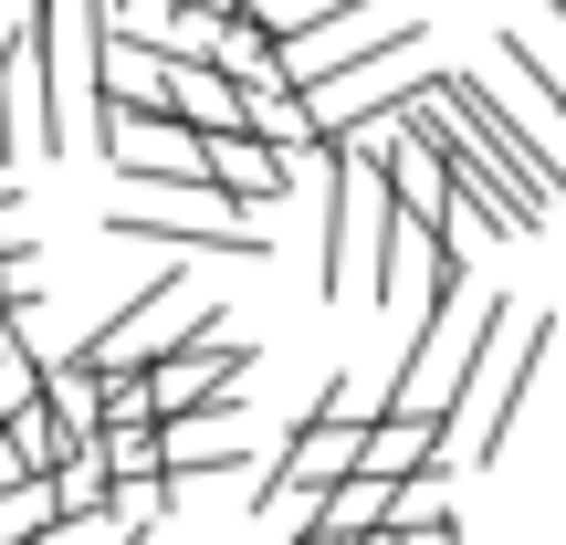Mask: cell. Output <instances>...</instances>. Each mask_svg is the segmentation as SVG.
I'll return each instance as SVG.
<instances>
[{
	"label": "cell",
	"mask_w": 566,
	"mask_h": 545,
	"mask_svg": "<svg viewBox=\"0 0 566 545\" xmlns=\"http://www.w3.org/2000/svg\"><path fill=\"white\" fill-rule=\"evenodd\" d=\"M556 346V315H525V325H493L483 336V357H472V399H451V462H504V441H514V409H525V388H535V357Z\"/></svg>",
	"instance_id": "1"
},
{
	"label": "cell",
	"mask_w": 566,
	"mask_h": 545,
	"mask_svg": "<svg viewBox=\"0 0 566 545\" xmlns=\"http://www.w3.org/2000/svg\"><path fill=\"white\" fill-rule=\"evenodd\" d=\"M105 231L116 242H147V252H189V263H263V231L210 179H179V200H116Z\"/></svg>",
	"instance_id": "2"
},
{
	"label": "cell",
	"mask_w": 566,
	"mask_h": 545,
	"mask_svg": "<svg viewBox=\"0 0 566 545\" xmlns=\"http://www.w3.org/2000/svg\"><path fill=\"white\" fill-rule=\"evenodd\" d=\"M168 430V493H189V483H221V472H252L263 462V430L242 420V399H210V409H179V420H158Z\"/></svg>",
	"instance_id": "3"
},
{
	"label": "cell",
	"mask_w": 566,
	"mask_h": 545,
	"mask_svg": "<svg viewBox=\"0 0 566 545\" xmlns=\"http://www.w3.org/2000/svg\"><path fill=\"white\" fill-rule=\"evenodd\" d=\"M315 158H294V147H273V137H252V126H231V137H210V189H221L231 210H273V200H294V179Z\"/></svg>",
	"instance_id": "4"
},
{
	"label": "cell",
	"mask_w": 566,
	"mask_h": 545,
	"mask_svg": "<svg viewBox=\"0 0 566 545\" xmlns=\"http://www.w3.org/2000/svg\"><path fill=\"white\" fill-rule=\"evenodd\" d=\"M388 504H399L388 472H346L294 514V545H367V535H388Z\"/></svg>",
	"instance_id": "5"
},
{
	"label": "cell",
	"mask_w": 566,
	"mask_h": 545,
	"mask_svg": "<svg viewBox=\"0 0 566 545\" xmlns=\"http://www.w3.org/2000/svg\"><path fill=\"white\" fill-rule=\"evenodd\" d=\"M158 105H168L179 126H200V137H231V126H252L242 84H231L210 53H168V63H158Z\"/></svg>",
	"instance_id": "6"
},
{
	"label": "cell",
	"mask_w": 566,
	"mask_h": 545,
	"mask_svg": "<svg viewBox=\"0 0 566 545\" xmlns=\"http://www.w3.org/2000/svg\"><path fill=\"white\" fill-rule=\"evenodd\" d=\"M42 399H53V420L74 430V441H95L105 430V367L95 357H53L42 367Z\"/></svg>",
	"instance_id": "7"
},
{
	"label": "cell",
	"mask_w": 566,
	"mask_h": 545,
	"mask_svg": "<svg viewBox=\"0 0 566 545\" xmlns=\"http://www.w3.org/2000/svg\"><path fill=\"white\" fill-rule=\"evenodd\" d=\"M95 451H105L116 483H168V430H158V420H105Z\"/></svg>",
	"instance_id": "8"
},
{
	"label": "cell",
	"mask_w": 566,
	"mask_h": 545,
	"mask_svg": "<svg viewBox=\"0 0 566 545\" xmlns=\"http://www.w3.org/2000/svg\"><path fill=\"white\" fill-rule=\"evenodd\" d=\"M11 441H21V462H32V472H63V462H74V430H63L53 420V399H32V409H11Z\"/></svg>",
	"instance_id": "9"
},
{
	"label": "cell",
	"mask_w": 566,
	"mask_h": 545,
	"mask_svg": "<svg viewBox=\"0 0 566 545\" xmlns=\"http://www.w3.org/2000/svg\"><path fill=\"white\" fill-rule=\"evenodd\" d=\"M63 514V493H53V472H32V483H11L0 493V545H32L42 525Z\"/></svg>",
	"instance_id": "10"
},
{
	"label": "cell",
	"mask_w": 566,
	"mask_h": 545,
	"mask_svg": "<svg viewBox=\"0 0 566 545\" xmlns=\"http://www.w3.org/2000/svg\"><path fill=\"white\" fill-rule=\"evenodd\" d=\"M42 367H53V357H32V336H21V346H0V420L42 399Z\"/></svg>",
	"instance_id": "11"
},
{
	"label": "cell",
	"mask_w": 566,
	"mask_h": 545,
	"mask_svg": "<svg viewBox=\"0 0 566 545\" xmlns=\"http://www.w3.org/2000/svg\"><path fill=\"white\" fill-rule=\"evenodd\" d=\"M11 483H32V462H21V441H11V420H0V493Z\"/></svg>",
	"instance_id": "12"
},
{
	"label": "cell",
	"mask_w": 566,
	"mask_h": 545,
	"mask_svg": "<svg viewBox=\"0 0 566 545\" xmlns=\"http://www.w3.org/2000/svg\"><path fill=\"white\" fill-rule=\"evenodd\" d=\"M546 21H566V0H546Z\"/></svg>",
	"instance_id": "13"
}]
</instances>
